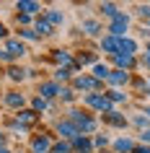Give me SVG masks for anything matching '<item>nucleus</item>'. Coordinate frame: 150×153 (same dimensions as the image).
Instances as JSON below:
<instances>
[{"label":"nucleus","instance_id":"f257e3e1","mask_svg":"<svg viewBox=\"0 0 150 153\" xmlns=\"http://www.w3.org/2000/svg\"><path fill=\"white\" fill-rule=\"evenodd\" d=\"M67 120L78 127L80 135H91V132H96V127H98V122H96L91 114L80 112V109H70V112H67Z\"/></svg>","mask_w":150,"mask_h":153},{"label":"nucleus","instance_id":"f03ea898","mask_svg":"<svg viewBox=\"0 0 150 153\" xmlns=\"http://www.w3.org/2000/svg\"><path fill=\"white\" fill-rule=\"evenodd\" d=\"M83 104H86L88 109H96V112H101V114L114 112V104H111L109 96H106V94H101V91H96V94H83Z\"/></svg>","mask_w":150,"mask_h":153},{"label":"nucleus","instance_id":"7ed1b4c3","mask_svg":"<svg viewBox=\"0 0 150 153\" xmlns=\"http://www.w3.org/2000/svg\"><path fill=\"white\" fill-rule=\"evenodd\" d=\"M101 88H103V83H98L93 75H88V73H83V75H75V78H72V91L96 94V91H101Z\"/></svg>","mask_w":150,"mask_h":153},{"label":"nucleus","instance_id":"20e7f679","mask_svg":"<svg viewBox=\"0 0 150 153\" xmlns=\"http://www.w3.org/2000/svg\"><path fill=\"white\" fill-rule=\"evenodd\" d=\"M127 29H129V16H127L124 10H119L117 16L109 21V26H106V31H109L111 36H117V39L127 36Z\"/></svg>","mask_w":150,"mask_h":153},{"label":"nucleus","instance_id":"39448f33","mask_svg":"<svg viewBox=\"0 0 150 153\" xmlns=\"http://www.w3.org/2000/svg\"><path fill=\"white\" fill-rule=\"evenodd\" d=\"M52 57H55L57 68H65V70H78V62H75V57H72L67 49H55V52H52Z\"/></svg>","mask_w":150,"mask_h":153},{"label":"nucleus","instance_id":"423d86ee","mask_svg":"<svg viewBox=\"0 0 150 153\" xmlns=\"http://www.w3.org/2000/svg\"><path fill=\"white\" fill-rule=\"evenodd\" d=\"M57 135H60V140H67V143H70V140H75L80 132H78V127H75L70 120H60L57 122Z\"/></svg>","mask_w":150,"mask_h":153},{"label":"nucleus","instance_id":"0eeeda50","mask_svg":"<svg viewBox=\"0 0 150 153\" xmlns=\"http://www.w3.org/2000/svg\"><path fill=\"white\" fill-rule=\"evenodd\" d=\"M3 104L8 106V109L21 112V109L26 106V96L21 94V91H8V94H3Z\"/></svg>","mask_w":150,"mask_h":153},{"label":"nucleus","instance_id":"6e6552de","mask_svg":"<svg viewBox=\"0 0 150 153\" xmlns=\"http://www.w3.org/2000/svg\"><path fill=\"white\" fill-rule=\"evenodd\" d=\"M39 117H41V114H36L34 109H21V112H16V125H18V127H24V130H29L31 125L39 122Z\"/></svg>","mask_w":150,"mask_h":153},{"label":"nucleus","instance_id":"1a4fd4ad","mask_svg":"<svg viewBox=\"0 0 150 153\" xmlns=\"http://www.w3.org/2000/svg\"><path fill=\"white\" fill-rule=\"evenodd\" d=\"M3 49L8 52L10 60H21V57L26 55V44L18 39V36H16V39H5V47H3Z\"/></svg>","mask_w":150,"mask_h":153},{"label":"nucleus","instance_id":"9d476101","mask_svg":"<svg viewBox=\"0 0 150 153\" xmlns=\"http://www.w3.org/2000/svg\"><path fill=\"white\" fill-rule=\"evenodd\" d=\"M31 153H52V137L39 132L31 137Z\"/></svg>","mask_w":150,"mask_h":153},{"label":"nucleus","instance_id":"9b49d317","mask_svg":"<svg viewBox=\"0 0 150 153\" xmlns=\"http://www.w3.org/2000/svg\"><path fill=\"white\" fill-rule=\"evenodd\" d=\"M41 99H47V101H52V99H57L60 96V83H55V81H41L39 83V91H36Z\"/></svg>","mask_w":150,"mask_h":153},{"label":"nucleus","instance_id":"f8f14e48","mask_svg":"<svg viewBox=\"0 0 150 153\" xmlns=\"http://www.w3.org/2000/svg\"><path fill=\"white\" fill-rule=\"evenodd\" d=\"M117 55H127V57H134L137 55V42L129 39V36H122L117 44Z\"/></svg>","mask_w":150,"mask_h":153},{"label":"nucleus","instance_id":"ddd939ff","mask_svg":"<svg viewBox=\"0 0 150 153\" xmlns=\"http://www.w3.org/2000/svg\"><path fill=\"white\" fill-rule=\"evenodd\" d=\"M72 145V153H93V143L88 135H78L75 140H70Z\"/></svg>","mask_w":150,"mask_h":153},{"label":"nucleus","instance_id":"4468645a","mask_svg":"<svg viewBox=\"0 0 150 153\" xmlns=\"http://www.w3.org/2000/svg\"><path fill=\"white\" fill-rule=\"evenodd\" d=\"M16 10L24 13V16H34V13H39V10H44V8H41V3H36V0H18Z\"/></svg>","mask_w":150,"mask_h":153},{"label":"nucleus","instance_id":"2eb2a0df","mask_svg":"<svg viewBox=\"0 0 150 153\" xmlns=\"http://www.w3.org/2000/svg\"><path fill=\"white\" fill-rule=\"evenodd\" d=\"M41 16L49 21V26H52V29H57V26L65 24V13H62L60 8H44V13H41Z\"/></svg>","mask_w":150,"mask_h":153},{"label":"nucleus","instance_id":"dca6fc26","mask_svg":"<svg viewBox=\"0 0 150 153\" xmlns=\"http://www.w3.org/2000/svg\"><path fill=\"white\" fill-rule=\"evenodd\" d=\"M106 83H109V86H114V88H119V86L129 83V73H124V70H117V68H111V73H109V78H106Z\"/></svg>","mask_w":150,"mask_h":153},{"label":"nucleus","instance_id":"f3484780","mask_svg":"<svg viewBox=\"0 0 150 153\" xmlns=\"http://www.w3.org/2000/svg\"><path fill=\"white\" fill-rule=\"evenodd\" d=\"M103 122H106L109 127H119V130L127 127V117H124L122 112H117V109H114V112H109V114H103Z\"/></svg>","mask_w":150,"mask_h":153},{"label":"nucleus","instance_id":"a211bd4d","mask_svg":"<svg viewBox=\"0 0 150 153\" xmlns=\"http://www.w3.org/2000/svg\"><path fill=\"white\" fill-rule=\"evenodd\" d=\"M111 62L117 65V70H124V73H129L137 65V57H127V55H114L111 57Z\"/></svg>","mask_w":150,"mask_h":153},{"label":"nucleus","instance_id":"6ab92c4d","mask_svg":"<svg viewBox=\"0 0 150 153\" xmlns=\"http://www.w3.org/2000/svg\"><path fill=\"white\" fill-rule=\"evenodd\" d=\"M117 44H119V39H117V36H111V34L101 36V52H106L109 57H114V55H117Z\"/></svg>","mask_w":150,"mask_h":153},{"label":"nucleus","instance_id":"aec40b11","mask_svg":"<svg viewBox=\"0 0 150 153\" xmlns=\"http://www.w3.org/2000/svg\"><path fill=\"white\" fill-rule=\"evenodd\" d=\"M34 31L39 34V39H41V36H49V34L55 31V29L49 26V21H47V18H44V16H39V18H36V21H34Z\"/></svg>","mask_w":150,"mask_h":153},{"label":"nucleus","instance_id":"412c9836","mask_svg":"<svg viewBox=\"0 0 150 153\" xmlns=\"http://www.w3.org/2000/svg\"><path fill=\"white\" fill-rule=\"evenodd\" d=\"M109 73H111V68H109V65H103V62H96V65H93V70H91V75H93V78H96L98 83H106Z\"/></svg>","mask_w":150,"mask_h":153},{"label":"nucleus","instance_id":"4be33fe9","mask_svg":"<svg viewBox=\"0 0 150 153\" xmlns=\"http://www.w3.org/2000/svg\"><path fill=\"white\" fill-rule=\"evenodd\" d=\"M80 29H83V31H86L88 36H98V34L103 31V29H101V24H98V21H93V18H86V21L80 24Z\"/></svg>","mask_w":150,"mask_h":153},{"label":"nucleus","instance_id":"5701e85b","mask_svg":"<svg viewBox=\"0 0 150 153\" xmlns=\"http://www.w3.org/2000/svg\"><path fill=\"white\" fill-rule=\"evenodd\" d=\"M114 151L117 153H132L134 151V140L132 137H119V140H114Z\"/></svg>","mask_w":150,"mask_h":153},{"label":"nucleus","instance_id":"b1692460","mask_svg":"<svg viewBox=\"0 0 150 153\" xmlns=\"http://www.w3.org/2000/svg\"><path fill=\"white\" fill-rule=\"evenodd\" d=\"M31 109L36 114H41V112H47V109H49V101H47V99H41L39 94H36V96L31 99Z\"/></svg>","mask_w":150,"mask_h":153},{"label":"nucleus","instance_id":"393cba45","mask_svg":"<svg viewBox=\"0 0 150 153\" xmlns=\"http://www.w3.org/2000/svg\"><path fill=\"white\" fill-rule=\"evenodd\" d=\"M8 78L13 83H18V81H24V78H26V70H24V68H18V65H10V68H8Z\"/></svg>","mask_w":150,"mask_h":153},{"label":"nucleus","instance_id":"a878e982","mask_svg":"<svg viewBox=\"0 0 150 153\" xmlns=\"http://www.w3.org/2000/svg\"><path fill=\"white\" fill-rule=\"evenodd\" d=\"M106 96H109V101H111V104H122V101H127V94H124V91H119V88L106 91Z\"/></svg>","mask_w":150,"mask_h":153},{"label":"nucleus","instance_id":"bb28decb","mask_svg":"<svg viewBox=\"0 0 150 153\" xmlns=\"http://www.w3.org/2000/svg\"><path fill=\"white\" fill-rule=\"evenodd\" d=\"M98 10H101V13H103L106 18H109V21H111V18H114V16L119 13V8L114 5V3H101V5H98Z\"/></svg>","mask_w":150,"mask_h":153},{"label":"nucleus","instance_id":"cd10ccee","mask_svg":"<svg viewBox=\"0 0 150 153\" xmlns=\"http://www.w3.org/2000/svg\"><path fill=\"white\" fill-rule=\"evenodd\" d=\"M52 153H72V145L67 140H57V143H52Z\"/></svg>","mask_w":150,"mask_h":153},{"label":"nucleus","instance_id":"c85d7f7f","mask_svg":"<svg viewBox=\"0 0 150 153\" xmlns=\"http://www.w3.org/2000/svg\"><path fill=\"white\" fill-rule=\"evenodd\" d=\"M70 78H72L70 70H65V68H57V70H55V83H67Z\"/></svg>","mask_w":150,"mask_h":153},{"label":"nucleus","instance_id":"c756f323","mask_svg":"<svg viewBox=\"0 0 150 153\" xmlns=\"http://www.w3.org/2000/svg\"><path fill=\"white\" fill-rule=\"evenodd\" d=\"M96 62H98L96 52H86V55H80V57H78V68H80V65H96Z\"/></svg>","mask_w":150,"mask_h":153},{"label":"nucleus","instance_id":"7c9ffc66","mask_svg":"<svg viewBox=\"0 0 150 153\" xmlns=\"http://www.w3.org/2000/svg\"><path fill=\"white\" fill-rule=\"evenodd\" d=\"M18 39H26V42H36V39H39V34L34 31V29H18Z\"/></svg>","mask_w":150,"mask_h":153},{"label":"nucleus","instance_id":"2f4dec72","mask_svg":"<svg viewBox=\"0 0 150 153\" xmlns=\"http://www.w3.org/2000/svg\"><path fill=\"white\" fill-rule=\"evenodd\" d=\"M91 143H93V151H103V148L109 145V137L106 135H96V137H91Z\"/></svg>","mask_w":150,"mask_h":153},{"label":"nucleus","instance_id":"473e14b6","mask_svg":"<svg viewBox=\"0 0 150 153\" xmlns=\"http://www.w3.org/2000/svg\"><path fill=\"white\" fill-rule=\"evenodd\" d=\"M60 99H62V101H72V99H75V91H72L70 86H60Z\"/></svg>","mask_w":150,"mask_h":153},{"label":"nucleus","instance_id":"72a5a7b5","mask_svg":"<svg viewBox=\"0 0 150 153\" xmlns=\"http://www.w3.org/2000/svg\"><path fill=\"white\" fill-rule=\"evenodd\" d=\"M16 21L21 29H29V24H31V16H24V13H16Z\"/></svg>","mask_w":150,"mask_h":153},{"label":"nucleus","instance_id":"f704fd0d","mask_svg":"<svg viewBox=\"0 0 150 153\" xmlns=\"http://www.w3.org/2000/svg\"><path fill=\"white\" fill-rule=\"evenodd\" d=\"M134 125H137L140 130H148L150 127V120H148V117H134Z\"/></svg>","mask_w":150,"mask_h":153},{"label":"nucleus","instance_id":"c9c22d12","mask_svg":"<svg viewBox=\"0 0 150 153\" xmlns=\"http://www.w3.org/2000/svg\"><path fill=\"white\" fill-rule=\"evenodd\" d=\"M137 16H140V18H148V21H150V5H137Z\"/></svg>","mask_w":150,"mask_h":153},{"label":"nucleus","instance_id":"e433bc0d","mask_svg":"<svg viewBox=\"0 0 150 153\" xmlns=\"http://www.w3.org/2000/svg\"><path fill=\"white\" fill-rule=\"evenodd\" d=\"M140 140H142V145H145V143L150 145V127H148V130H142V132H140Z\"/></svg>","mask_w":150,"mask_h":153},{"label":"nucleus","instance_id":"4c0bfd02","mask_svg":"<svg viewBox=\"0 0 150 153\" xmlns=\"http://www.w3.org/2000/svg\"><path fill=\"white\" fill-rule=\"evenodd\" d=\"M132 153H150V145H134Z\"/></svg>","mask_w":150,"mask_h":153},{"label":"nucleus","instance_id":"58836bf2","mask_svg":"<svg viewBox=\"0 0 150 153\" xmlns=\"http://www.w3.org/2000/svg\"><path fill=\"white\" fill-rule=\"evenodd\" d=\"M0 62H13V60L8 57V52H5V49H0Z\"/></svg>","mask_w":150,"mask_h":153},{"label":"nucleus","instance_id":"ea45409f","mask_svg":"<svg viewBox=\"0 0 150 153\" xmlns=\"http://www.w3.org/2000/svg\"><path fill=\"white\" fill-rule=\"evenodd\" d=\"M142 65H145V68H150V52H145V55H142Z\"/></svg>","mask_w":150,"mask_h":153},{"label":"nucleus","instance_id":"a19ab883","mask_svg":"<svg viewBox=\"0 0 150 153\" xmlns=\"http://www.w3.org/2000/svg\"><path fill=\"white\" fill-rule=\"evenodd\" d=\"M5 143H8V137H5L3 132H0V148H5Z\"/></svg>","mask_w":150,"mask_h":153},{"label":"nucleus","instance_id":"79ce46f5","mask_svg":"<svg viewBox=\"0 0 150 153\" xmlns=\"http://www.w3.org/2000/svg\"><path fill=\"white\" fill-rule=\"evenodd\" d=\"M5 36V26H3V21H0V39Z\"/></svg>","mask_w":150,"mask_h":153},{"label":"nucleus","instance_id":"37998d69","mask_svg":"<svg viewBox=\"0 0 150 153\" xmlns=\"http://www.w3.org/2000/svg\"><path fill=\"white\" fill-rule=\"evenodd\" d=\"M142 34H145V36H150V21H148V29H145Z\"/></svg>","mask_w":150,"mask_h":153},{"label":"nucleus","instance_id":"c03bdc74","mask_svg":"<svg viewBox=\"0 0 150 153\" xmlns=\"http://www.w3.org/2000/svg\"><path fill=\"white\" fill-rule=\"evenodd\" d=\"M0 153H10V151H8V148H0Z\"/></svg>","mask_w":150,"mask_h":153},{"label":"nucleus","instance_id":"a18cd8bd","mask_svg":"<svg viewBox=\"0 0 150 153\" xmlns=\"http://www.w3.org/2000/svg\"><path fill=\"white\" fill-rule=\"evenodd\" d=\"M145 86H148V88H150V78H148V83H145Z\"/></svg>","mask_w":150,"mask_h":153},{"label":"nucleus","instance_id":"49530a36","mask_svg":"<svg viewBox=\"0 0 150 153\" xmlns=\"http://www.w3.org/2000/svg\"><path fill=\"white\" fill-rule=\"evenodd\" d=\"M145 52H150V42H148V49H145Z\"/></svg>","mask_w":150,"mask_h":153},{"label":"nucleus","instance_id":"de8ad7c7","mask_svg":"<svg viewBox=\"0 0 150 153\" xmlns=\"http://www.w3.org/2000/svg\"><path fill=\"white\" fill-rule=\"evenodd\" d=\"M98 153H103V151H98Z\"/></svg>","mask_w":150,"mask_h":153}]
</instances>
